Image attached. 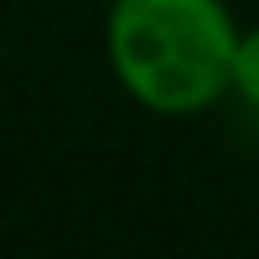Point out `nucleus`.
Segmentation results:
<instances>
[{
	"instance_id": "nucleus-2",
	"label": "nucleus",
	"mask_w": 259,
	"mask_h": 259,
	"mask_svg": "<svg viewBox=\"0 0 259 259\" xmlns=\"http://www.w3.org/2000/svg\"><path fill=\"white\" fill-rule=\"evenodd\" d=\"M231 92L259 111V24H254V29H240L235 67H231Z\"/></svg>"
},
{
	"instance_id": "nucleus-1",
	"label": "nucleus",
	"mask_w": 259,
	"mask_h": 259,
	"mask_svg": "<svg viewBox=\"0 0 259 259\" xmlns=\"http://www.w3.org/2000/svg\"><path fill=\"white\" fill-rule=\"evenodd\" d=\"M240 24L226 0H111L106 58L125 96L187 120L231 92Z\"/></svg>"
}]
</instances>
